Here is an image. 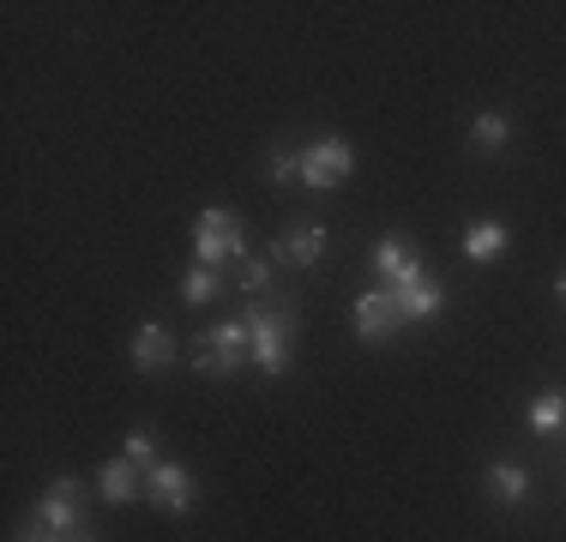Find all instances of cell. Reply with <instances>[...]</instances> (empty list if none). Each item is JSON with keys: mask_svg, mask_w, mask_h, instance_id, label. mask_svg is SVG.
<instances>
[{"mask_svg": "<svg viewBox=\"0 0 566 542\" xmlns=\"http://www.w3.org/2000/svg\"><path fill=\"white\" fill-rule=\"evenodd\" d=\"M175 350H181V344H175L169 325H139V337H133L127 356H133V368H139V374H157V368H169V362H175Z\"/></svg>", "mask_w": 566, "mask_h": 542, "instance_id": "cell-9", "label": "cell"}, {"mask_svg": "<svg viewBox=\"0 0 566 542\" xmlns=\"http://www.w3.org/2000/svg\"><path fill=\"white\" fill-rule=\"evenodd\" d=\"M120 458H133L139 470H151V465H157V434H151V428H133V434H127V452H120Z\"/></svg>", "mask_w": 566, "mask_h": 542, "instance_id": "cell-18", "label": "cell"}, {"mask_svg": "<svg viewBox=\"0 0 566 542\" xmlns=\"http://www.w3.org/2000/svg\"><path fill=\"white\" fill-rule=\"evenodd\" d=\"M470 139H476L482 152H501V145L512 139V121H506V115H494V108H482V115L470 121Z\"/></svg>", "mask_w": 566, "mask_h": 542, "instance_id": "cell-16", "label": "cell"}, {"mask_svg": "<svg viewBox=\"0 0 566 542\" xmlns=\"http://www.w3.org/2000/svg\"><path fill=\"white\" fill-rule=\"evenodd\" d=\"M265 283H272V265H265V260H241V290L265 295Z\"/></svg>", "mask_w": 566, "mask_h": 542, "instance_id": "cell-20", "label": "cell"}, {"mask_svg": "<svg viewBox=\"0 0 566 542\" xmlns=\"http://www.w3.org/2000/svg\"><path fill=\"white\" fill-rule=\"evenodd\" d=\"M145 500H151V507H164V512H175V519H181V512H193V507H199L193 470L164 465V458H157V465L145 470Z\"/></svg>", "mask_w": 566, "mask_h": 542, "instance_id": "cell-6", "label": "cell"}, {"mask_svg": "<svg viewBox=\"0 0 566 542\" xmlns=\"http://www.w3.org/2000/svg\"><path fill=\"white\" fill-rule=\"evenodd\" d=\"M19 542H91V536H55V531H43V524H31Z\"/></svg>", "mask_w": 566, "mask_h": 542, "instance_id": "cell-21", "label": "cell"}, {"mask_svg": "<svg viewBox=\"0 0 566 542\" xmlns=\"http://www.w3.org/2000/svg\"><path fill=\"white\" fill-rule=\"evenodd\" d=\"M374 271H380L386 283H398L403 271H416V253H410V241H403V236H386L380 248H374Z\"/></svg>", "mask_w": 566, "mask_h": 542, "instance_id": "cell-13", "label": "cell"}, {"mask_svg": "<svg viewBox=\"0 0 566 542\" xmlns=\"http://www.w3.org/2000/svg\"><path fill=\"white\" fill-rule=\"evenodd\" d=\"M349 163H356V152H349V139H338V133H326V139H314L302 152V181L307 187H338V181H349Z\"/></svg>", "mask_w": 566, "mask_h": 542, "instance_id": "cell-5", "label": "cell"}, {"mask_svg": "<svg viewBox=\"0 0 566 542\" xmlns=\"http://www.w3.org/2000/svg\"><path fill=\"white\" fill-rule=\"evenodd\" d=\"M464 253H470L476 265L501 260V253H506V223H470V229H464Z\"/></svg>", "mask_w": 566, "mask_h": 542, "instance_id": "cell-12", "label": "cell"}, {"mask_svg": "<svg viewBox=\"0 0 566 542\" xmlns=\"http://www.w3.org/2000/svg\"><path fill=\"white\" fill-rule=\"evenodd\" d=\"M248 337H253V362H260L265 374H283L290 368V344H295V314L283 308V295L277 302H260V308H248Z\"/></svg>", "mask_w": 566, "mask_h": 542, "instance_id": "cell-1", "label": "cell"}, {"mask_svg": "<svg viewBox=\"0 0 566 542\" xmlns=\"http://www.w3.org/2000/svg\"><path fill=\"white\" fill-rule=\"evenodd\" d=\"M386 290H392V302H398V314H403V320H434L440 308H447V295H440V283L428 278L422 265H416V271H403L398 283H386Z\"/></svg>", "mask_w": 566, "mask_h": 542, "instance_id": "cell-7", "label": "cell"}, {"mask_svg": "<svg viewBox=\"0 0 566 542\" xmlns=\"http://www.w3.org/2000/svg\"><path fill=\"white\" fill-rule=\"evenodd\" d=\"M403 325L398 314V302H392V290H368V295H356V337L361 344H386Z\"/></svg>", "mask_w": 566, "mask_h": 542, "instance_id": "cell-8", "label": "cell"}, {"mask_svg": "<svg viewBox=\"0 0 566 542\" xmlns=\"http://www.w3.org/2000/svg\"><path fill=\"white\" fill-rule=\"evenodd\" d=\"M555 290H560V302H566V271H560V283H555Z\"/></svg>", "mask_w": 566, "mask_h": 542, "instance_id": "cell-22", "label": "cell"}, {"mask_svg": "<svg viewBox=\"0 0 566 542\" xmlns=\"http://www.w3.org/2000/svg\"><path fill=\"white\" fill-rule=\"evenodd\" d=\"M97 494L109 500V507H127V500H139V494H145V477H139V465H133V458H115V465H103V477H97Z\"/></svg>", "mask_w": 566, "mask_h": 542, "instance_id": "cell-10", "label": "cell"}, {"mask_svg": "<svg viewBox=\"0 0 566 542\" xmlns=\"http://www.w3.org/2000/svg\"><path fill=\"white\" fill-rule=\"evenodd\" d=\"M531 428L536 434H560L566 428V392H543V398H531Z\"/></svg>", "mask_w": 566, "mask_h": 542, "instance_id": "cell-15", "label": "cell"}, {"mask_svg": "<svg viewBox=\"0 0 566 542\" xmlns=\"http://www.w3.org/2000/svg\"><path fill=\"white\" fill-rule=\"evenodd\" d=\"M265 175L283 187V181H302V152H272V163H265Z\"/></svg>", "mask_w": 566, "mask_h": 542, "instance_id": "cell-19", "label": "cell"}, {"mask_svg": "<svg viewBox=\"0 0 566 542\" xmlns=\"http://www.w3.org/2000/svg\"><path fill=\"white\" fill-rule=\"evenodd\" d=\"M218 290H223V278H218V271H206V265H193V271H187V278H181V302H218Z\"/></svg>", "mask_w": 566, "mask_h": 542, "instance_id": "cell-17", "label": "cell"}, {"mask_svg": "<svg viewBox=\"0 0 566 542\" xmlns=\"http://www.w3.org/2000/svg\"><path fill=\"white\" fill-rule=\"evenodd\" d=\"M36 524L55 531V536H85V488L73 477H61L43 500H36Z\"/></svg>", "mask_w": 566, "mask_h": 542, "instance_id": "cell-4", "label": "cell"}, {"mask_svg": "<svg viewBox=\"0 0 566 542\" xmlns=\"http://www.w3.org/2000/svg\"><path fill=\"white\" fill-rule=\"evenodd\" d=\"M241 362H253V337H248V320L211 325V332H206V337H199V344H193V368H199V374H211V379L235 374Z\"/></svg>", "mask_w": 566, "mask_h": 542, "instance_id": "cell-3", "label": "cell"}, {"mask_svg": "<svg viewBox=\"0 0 566 542\" xmlns=\"http://www.w3.org/2000/svg\"><path fill=\"white\" fill-rule=\"evenodd\" d=\"M319 253H326V229H319V223H295L290 236H283L277 260L295 265V271H307V265H319Z\"/></svg>", "mask_w": 566, "mask_h": 542, "instance_id": "cell-11", "label": "cell"}, {"mask_svg": "<svg viewBox=\"0 0 566 542\" xmlns=\"http://www.w3.org/2000/svg\"><path fill=\"white\" fill-rule=\"evenodd\" d=\"M489 494L501 500V507H518V500L531 494V477H524L518 465H494L489 470Z\"/></svg>", "mask_w": 566, "mask_h": 542, "instance_id": "cell-14", "label": "cell"}, {"mask_svg": "<svg viewBox=\"0 0 566 542\" xmlns=\"http://www.w3.org/2000/svg\"><path fill=\"white\" fill-rule=\"evenodd\" d=\"M193 260L206 265V271H223L229 260H248V236H241V223L229 211H199V223H193Z\"/></svg>", "mask_w": 566, "mask_h": 542, "instance_id": "cell-2", "label": "cell"}]
</instances>
